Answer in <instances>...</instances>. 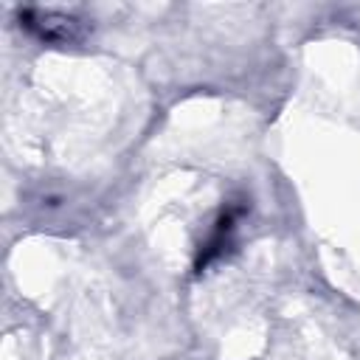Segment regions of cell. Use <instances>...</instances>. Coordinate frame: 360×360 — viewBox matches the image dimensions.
<instances>
[{
    "mask_svg": "<svg viewBox=\"0 0 360 360\" xmlns=\"http://www.w3.org/2000/svg\"><path fill=\"white\" fill-rule=\"evenodd\" d=\"M76 17L70 14H56V11H25V25L37 28L45 39H56V37H73L76 28Z\"/></svg>",
    "mask_w": 360,
    "mask_h": 360,
    "instance_id": "cell-1",
    "label": "cell"
}]
</instances>
